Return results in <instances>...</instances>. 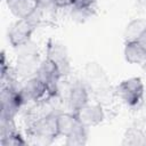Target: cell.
<instances>
[{
	"label": "cell",
	"instance_id": "17",
	"mask_svg": "<svg viewBox=\"0 0 146 146\" xmlns=\"http://www.w3.org/2000/svg\"><path fill=\"white\" fill-rule=\"evenodd\" d=\"M124 139H125L124 143L127 144H132V145L146 144V135L139 129H130L127 132Z\"/></svg>",
	"mask_w": 146,
	"mask_h": 146
},
{
	"label": "cell",
	"instance_id": "9",
	"mask_svg": "<svg viewBox=\"0 0 146 146\" xmlns=\"http://www.w3.org/2000/svg\"><path fill=\"white\" fill-rule=\"evenodd\" d=\"M80 122L87 128H94L99 125L105 120V111L99 102L89 100L84 106L74 112Z\"/></svg>",
	"mask_w": 146,
	"mask_h": 146
},
{
	"label": "cell",
	"instance_id": "7",
	"mask_svg": "<svg viewBox=\"0 0 146 146\" xmlns=\"http://www.w3.org/2000/svg\"><path fill=\"white\" fill-rule=\"evenodd\" d=\"M35 76L46 84L52 96H59V86L64 78L52 62L44 57L35 72Z\"/></svg>",
	"mask_w": 146,
	"mask_h": 146
},
{
	"label": "cell",
	"instance_id": "3",
	"mask_svg": "<svg viewBox=\"0 0 146 146\" xmlns=\"http://www.w3.org/2000/svg\"><path fill=\"white\" fill-rule=\"evenodd\" d=\"M16 49L18 50V52L16 56V63L14 65V71L17 78L23 81L27 78L35 75V72L42 59L40 57L38 47L33 44L32 41Z\"/></svg>",
	"mask_w": 146,
	"mask_h": 146
},
{
	"label": "cell",
	"instance_id": "14",
	"mask_svg": "<svg viewBox=\"0 0 146 146\" xmlns=\"http://www.w3.org/2000/svg\"><path fill=\"white\" fill-rule=\"evenodd\" d=\"M146 26L145 18H135L128 23L124 30V42L125 41H136L140 33L143 32L144 27Z\"/></svg>",
	"mask_w": 146,
	"mask_h": 146
},
{
	"label": "cell",
	"instance_id": "12",
	"mask_svg": "<svg viewBox=\"0 0 146 146\" xmlns=\"http://www.w3.org/2000/svg\"><path fill=\"white\" fill-rule=\"evenodd\" d=\"M6 6L10 14L18 18L30 16L36 9V2L34 0H5Z\"/></svg>",
	"mask_w": 146,
	"mask_h": 146
},
{
	"label": "cell",
	"instance_id": "2",
	"mask_svg": "<svg viewBox=\"0 0 146 146\" xmlns=\"http://www.w3.org/2000/svg\"><path fill=\"white\" fill-rule=\"evenodd\" d=\"M146 87L141 78L131 76L122 80L114 89V95L129 108H138L144 104Z\"/></svg>",
	"mask_w": 146,
	"mask_h": 146
},
{
	"label": "cell",
	"instance_id": "11",
	"mask_svg": "<svg viewBox=\"0 0 146 146\" xmlns=\"http://www.w3.org/2000/svg\"><path fill=\"white\" fill-rule=\"evenodd\" d=\"M124 59L129 64L145 65L146 64V47L138 41H125L123 48Z\"/></svg>",
	"mask_w": 146,
	"mask_h": 146
},
{
	"label": "cell",
	"instance_id": "18",
	"mask_svg": "<svg viewBox=\"0 0 146 146\" xmlns=\"http://www.w3.org/2000/svg\"><path fill=\"white\" fill-rule=\"evenodd\" d=\"M54 1H55L56 6L59 8V10L60 9H68L75 2V0H54Z\"/></svg>",
	"mask_w": 146,
	"mask_h": 146
},
{
	"label": "cell",
	"instance_id": "19",
	"mask_svg": "<svg viewBox=\"0 0 146 146\" xmlns=\"http://www.w3.org/2000/svg\"><path fill=\"white\" fill-rule=\"evenodd\" d=\"M97 0H75L74 3L81 5V6H88V7H95Z\"/></svg>",
	"mask_w": 146,
	"mask_h": 146
},
{
	"label": "cell",
	"instance_id": "1",
	"mask_svg": "<svg viewBox=\"0 0 146 146\" xmlns=\"http://www.w3.org/2000/svg\"><path fill=\"white\" fill-rule=\"evenodd\" d=\"M42 22L43 19L36 9L30 16L16 19L8 31L9 43L15 49L29 43L30 41H32V35L34 34V32L38 30Z\"/></svg>",
	"mask_w": 146,
	"mask_h": 146
},
{
	"label": "cell",
	"instance_id": "6",
	"mask_svg": "<svg viewBox=\"0 0 146 146\" xmlns=\"http://www.w3.org/2000/svg\"><path fill=\"white\" fill-rule=\"evenodd\" d=\"M21 95L25 103V106L36 104L50 97H57V96H52L48 90V88L46 87V84L42 81H40L35 75L22 81Z\"/></svg>",
	"mask_w": 146,
	"mask_h": 146
},
{
	"label": "cell",
	"instance_id": "16",
	"mask_svg": "<svg viewBox=\"0 0 146 146\" xmlns=\"http://www.w3.org/2000/svg\"><path fill=\"white\" fill-rule=\"evenodd\" d=\"M26 144H29V141L23 137L19 130L13 131L5 136H0L1 146H18V145H26Z\"/></svg>",
	"mask_w": 146,
	"mask_h": 146
},
{
	"label": "cell",
	"instance_id": "15",
	"mask_svg": "<svg viewBox=\"0 0 146 146\" xmlns=\"http://www.w3.org/2000/svg\"><path fill=\"white\" fill-rule=\"evenodd\" d=\"M88 130H89V128L81 124L76 130H74L71 135H68L67 137L64 138L65 144L70 145V146L87 144V141H88Z\"/></svg>",
	"mask_w": 146,
	"mask_h": 146
},
{
	"label": "cell",
	"instance_id": "10",
	"mask_svg": "<svg viewBox=\"0 0 146 146\" xmlns=\"http://www.w3.org/2000/svg\"><path fill=\"white\" fill-rule=\"evenodd\" d=\"M82 123L78 119L74 112H58L57 113V130L58 137H67L74 130H76Z\"/></svg>",
	"mask_w": 146,
	"mask_h": 146
},
{
	"label": "cell",
	"instance_id": "5",
	"mask_svg": "<svg viewBox=\"0 0 146 146\" xmlns=\"http://www.w3.org/2000/svg\"><path fill=\"white\" fill-rule=\"evenodd\" d=\"M44 57L52 62L59 70L62 76L65 79L70 76L72 72V63L70 54L65 44L55 39H49L46 44V55Z\"/></svg>",
	"mask_w": 146,
	"mask_h": 146
},
{
	"label": "cell",
	"instance_id": "4",
	"mask_svg": "<svg viewBox=\"0 0 146 146\" xmlns=\"http://www.w3.org/2000/svg\"><path fill=\"white\" fill-rule=\"evenodd\" d=\"M58 112H54L48 115H44L27 122V125H26L27 136L34 139L35 143H40V144L52 143L56 138H58V130H57Z\"/></svg>",
	"mask_w": 146,
	"mask_h": 146
},
{
	"label": "cell",
	"instance_id": "8",
	"mask_svg": "<svg viewBox=\"0 0 146 146\" xmlns=\"http://www.w3.org/2000/svg\"><path fill=\"white\" fill-rule=\"evenodd\" d=\"M90 88L82 80H75L71 82L66 89L64 100L66 102L67 108L71 112H76L90 100Z\"/></svg>",
	"mask_w": 146,
	"mask_h": 146
},
{
	"label": "cell",
	"instance_id": "20",
	"mask_svg": "<svg viewBox=\"0 0 146 146\" xmlns=\"http://www.w3.org/2000/svg\"><path fill=\"white\" fill-rule=\"evenodd\" d=\"M136 41H138V42H140L144 47H146V26L144 27V30H143V32L140 33V35H139V38L136 40Z\"/></svg>",
	"mask_w": 146,
	"mask_h": 146
},
{
	"label": "cell",
	"instance_id": "13",
	"mask_svg": "<svg viewBox=\"0 0 146 146\" xmlns=\"http://www.w3.org/2000/svg\"><path fill=\"white\" fill-rule=\"evenodd\" d=\"M67 14L70 18L75 23H84L89 21L95 14V7L81 6V5H72L67 9Z\"/></svg>",
	"mask_w": 146,
	"mask_h": 146
}]
</instances>
